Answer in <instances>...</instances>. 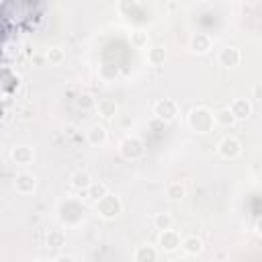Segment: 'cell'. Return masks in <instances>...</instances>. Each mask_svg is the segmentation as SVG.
Masks as SVG:
<instances>
[{"instance_id": "cell-11", "label": "cell", "mask_w": 262, "mask_h": 262, "mask_svg": "<svg viewBox=\"0 0 262 262\" xmlns=\"http://www.w3.org/2000/svg\"><path fill=\"white\" fill-rule=\"evenodd\" d=\"M10 158L16 166H31L35 160V149L31 145H14L10 149Z\"/></svg>"}, {"instance_id": "cell-2", "label": "cell", "mask_w": 262, "mask_h": 262, "mask_svg": "<svg viewBox=\"0 0 262 262\" xmlns=\"http://www.w3.org/2000/svg\"><path fill=\"white\" fill-rule=\"evenodd\" d=\"M84 213H86V207L76 199H66L59 205V219L66 225H78L84 219Z\"/></svg>"}, {"instance_id": "cell-20", "label": "cell", "mask_w": 262, "mask_h": 262, "mask_svg": "<svg viewBox=\"0 0 262 262\" xmlns=\"http://www.w3.org/2000/svg\"><path fill=\"white\" fill-rule=\"evenodd\" d=\"M108 192H111V190H108V186H106L104 182H100V180H98V182L94 180V182H92V186L86 190V194H88V196H90L94 203H98L100 199H104Z\"/></svg>"}, {"instance_id": "cell-28", "label": "cell", "mask_w": 262, "mask_h": 262, "mask_svg": "<svg viewBox=\"0 0 262 262\" xmlns=\"http://www.w3.org/2000/svg\"><path fill=\"white\" fill-rule=\"evenodd\" d=\"M252 98L258 100V102H262V82H256L252 86Z\"/></svg>"}, {"instance_id": "cell-21", "label": "cell", "mask_w": 262, "mask_h": 262, "mask_svg": "<svg viewBox=\"0 0 262 262\" xmlns=\"http://www.w3.org/2000/svg\"><path fill=\"white\" fill-rule=\"evenodd\" d=\"M151 223H154L156 229L166 231V229H172V225H174V217H172L170 213H156L154 219H151Z\"/></svg>"}, {"instance_id": "cell-25", "label": "cell", "mask_w": 262, "mask_h": 262, "mask_svg": "<svg viewBox=\"0 0 262 262\" xmlns=\"http://www.w3.org/2000/svg\"><path fill=\"white\" fill-rule=\"evenodd\" d=\"M147 41H149V37H147V33L143 29H137V31L131 33V45L133 47L143 49V47H147Z\"/></svg>"}, {"instance_id": "cell-4", "label": "cell", "mask_w": 262, "mask_h": 262, "mask_svg": "<svg viewBox=\"0 0 262 262\" xmlns=\"http://www.w3.org/2000/svg\"><path fill=\"white\" fill-rule=\"evenodd\" d=\"M119 154H121L125 160L135 162V160L143 158V154H145V143H143V139L137 137V135H127V137L121 139V143H119Z\"/></svg>"}, {"instance_id": "cell-17", "label": "cell", "mask_w": 262, "mask_h": 262, "mask_svg": "<svg viewBox=\"0 0 262 262\" xmlns=\"http://www.w3.org/2000/svg\"><path fill=\"white\" fill-rule=\"evenodd\" d=\"M96 111H98V115H100L102 119H113V117H117V113H119V104H117L113 98H100V100L96 102Z\"/></svg>"}, {"instance_id": "cell-22", "label": "cell", "mask_w": 262, "mask_h": 262, "mask_svg": "<svg viewBox=\"0 0 262 262\" xmlns=\"http://www.w3.org/2000/svg\"><path fill=\"white\" fill-rule=\"evenodd\" d=\"M45 59H47L51 66H59V63H63V59H66V51H63L59 45H53V47H49V49L45 51Z\"/></svg>"}, {"instance_id": "cell-7", "label": "cell", "mask_w": 262, "mask_h": 262, "mask_svg": "<svg viewBox=\"0 0 262 262\" xmlns=\"http://www.w3.org/2000/svg\"><path fill=\"white\" fill-rule=\"evenodd\" d=\"M12 184H14V190H16L18 194L27 196V194H33V192L37 190V176H35L33 172H27V170L16 172Z\"/></svg>"}, {"instance_id": "cell-29", "label": "cell", "mask_w": 262, "mask_h": 262, "mask_svg": "<svg viewBox=\"0 0 262 262\" xmlns=\"http://www.w3.org/2000/svg\"><path fill=\"white\" fill-rule=\"evenodd\" d=\"M53 262H76V258L70 256V254H59V256H55Z\"/></svg>"}, {"instance_id": "cell-1", "label": "cell", "mask_w": 262, "mask_h": 262, "mask_svg": "<svg viewBox=\"0 0 262 262\" xmlns=\"http://www.w3.org/2000/svg\"><path fill=\"white\" fill-rule=\"evenodd\" d=\"M215 125H217V123H215V113L209 111L207 106H196V108H192L190 115H188V127H190L194 133L205 135V133L213 131Z\"/></svg>"}, {"instance_id": "cell-10", "label": "cell", "mask_w": 262, "mask_h": 262, "mask_svg": "<svg viewBox=\"0 0 262 262\" xmlns=\"http://www.w3.org/2000/svg\"><path fill=\"white\" fill-rule=\"evenodd\" d=\"M86 141H88L92 147H102V145L108 141V131H106V127L100 125V123L90 125L88 131H86Z\"/></svg>"}, {"instance_id": "cell-14", "label": "cell", "mask_w": 262, "mask_h": 262, "mask_svg": "<svg viewBox=\"0 0 262 262\" xmlns=\"http://www.w3.org/2000/svg\"><path fill=\"white\" fill-rule=\"evenodd\" d=\"M229 111L235 117V121H246L252 115V102L248 98H235V100H231Z\"/></svg>"}, {"instance_id": "cell-12", "label": "cell", "mask_w": 262, "mask_h": 262, "mask_svg": "<svg viewBox=\"0 0 262 262\" xmlns=\"http://www.w3.org/2000/svg\"><path fill=\"white\" fill-rule=\"evenodd\" d=\"M188 47H190L194 53L203 55V53H209V49L213 47V39H211V35H207V33H192L190 39H188Z\"/></svg>"}, {"instance_id": "cell-16", "label": "cell", "mask_w": 262, "mask_h": 262, "mask_svg": "<svg viewBox=\"0 0 262 262\" xmlns=\"http://www.w3.org/2000/svg\"><path fill=\"white\" fill-rule=\"evenodd\" d=\"M182 252L186 254V256H199L201 252H203V239L201 237H196V235H186V237H182Z\"/></svg>"}, {"instance_id": "cell-23", "label": "cell", "mask_w": 262, "mask_h": 262, "mask_svg": "<svg viewBox=\"0 0 262 262\" xmlns=\"http://www.w3.org/2000/svg\"><path fill=\"white\" fill-rule=\"evenodd\" d=\"M47 246L59 250L61 246H66V233L61 229H49L47 231Z\"/></svg>"}, {"instance_id": "cell-5", "label": "cell", "mask_w": 262, "mask_h": 262, "mask_svg": "<svg viewBox=\"0 0 262 262\" xmlns=\"http://www.w3.org/2000/svg\"><path fill=\"white\" fill-rule=\"evenodd\" d=\"M154 115L164 123H172L178 117V102L174 98H160L154 102Z\"/></svg>"}, {"instance_id": "cell-18", "label": "cell", "mask_w": 262, "mask_h": 262, "mask_svg": "<svg viewBox=\"0 0 262 262\" xmlns=\"http://www.w3.org/2000/svg\"><path fill=\"white\" fill-rule=\"evenodd\" d=\"M145 57H147V63L154 66V68H160L164 66L166 61V49L162 45H154V47H147L145 51Z\"/></svg>"}, {"instance_id": "cell-6", "label": "cell", "mask_w": 262, "mask_h": 262, "mask_svg": "<svg viewBox=\"0 0 262 262\" xmlns=\"http://www.w3.org/2000/svg\"><path fill=\"white\" fill-rule=\"evenodd\" d=\"M242 141L235 137V135H225L221 137V141L217 143V154L223 158V160H235L242 156Z\"/></svg>"}, {"instance_id": "cell-8", "label": "cell", "mask_w": 262, "mask_h": 262, "mask_svg": "<svg viewBox=\"0 0 262 262\" xmlns=\"http://www.w3.org/2000/svg\"><path fill=\"white\" fill-rule=\"evenodd\" d=\"M180 246H182V239H180V235H178L176 229L160 231V235H158V250H160V252L172 254V252H176Z\"/></svg>"}, {"instance_id": "cell-13", "label": "cell", "mask_w": 262, "mask_h": 262, "mask_svg": "<svg viewBox=\"0 0 262 262\" xmlns=\"http://www.w3.org/2000/svg\"><path fill=\"white\" fill-rule=\"evenodd\" d=\"M160 250L151 244H141L133 252V262H158Z\"/></svg>"}, {"instance_id": "cell-26", "label": "cell", "mask_w": 262, "mask_h": 262, "mask_svg": "<svg viewBox=\"0 0 262 262\" xmlns=\"http://www.w3.org/2000/svg\"><path fill=\"white\" fill-rule=\"evenodd\" d=\"M96 98L92 96V94H88V92H82L78 98H76V104H78V108H82V111H88V108H96Z\"/></svg>"}, {"instance_id": "cell-9", "label": "cell", "mask_w": 262, "mask_h": 262, "mask_svg": "<svg viewBox=\"0 0 262 262\" xmlns=\"http://www.w3.org/2000/svg\"><path fill=\"white\" fill-rule=\"evenodd\" d=\"M242 49L239 47H233V45H227L223 47L219 53H217V61L223 66V68H237L242 63Z\"/></svg>"}, {"instance_id": "cell-15", "label": "cell", "mask_w": 262, "mask_h": 262, "mask_svg": "<svg viewBox=\"0 0 262 262\" xmlns=\"http://www.w3.org/2000/svg\"><path fill=\"white\" fill-rule=\"evenodd\" d=\"M92 182L94 180H92V176L86 170H78V172H74L70 176V186L76 188V190H80V192H86L92 186Z\"/></svg>"}, {"instance_id": "cell-19", "label": "cell", "mask_w": 262, "mask_h": 262, "mask_svg": "<svg viewBox=\"0 0 262 262\" xmlns=\"http://www.w3.org/2000/svg\"><path fill=\"white\" fill-rule=\"evenodd\" d=\"M166 196L170 199V201H182L184 196H186V188H184V184L182 182H178V180H172V182H168L166 184Z\"/></svg>"}, {"instance_id": "cell-30", "label": "cell", "mask_w": 262, "mask_h": 262, "mask_svg": "<svg viewBox=\"0 0 262 262\" xmlns=\"http://www.w3.org/2000/svg\"><path fill=\"white\" fill-rule=\"evenodd\" d=\"M254 229H256V233H258V235L262 237V217H260V219L256 221V225H254Z\"/></svg>"}, {"instance_id": "cell-27", "label": "cell", "mask_w": 262, "mask_h": 262, "mask_svg": "<svg viewBox=\"0 0 262 262\" xmlns=\"http://www.w3.org/2000/svg\"><path fill=\"white\" fill-rule=\"evenodd\" d=\"M117 74H119L117 66H111V63H102L100 70H98V76H100L104 82H113V80L117 78Z\"/></svg>"}, {"instance_id": "cell-24", "label": "cell", "mask_w": 262, "mask_h": 262, "mask_svg": "<svg viewBox=\"0 0 262 262\" xmlns=\"http://www.w3.org/2000/svg\"><path fill=\"white\" fill-rule=\"evenodd\" d=\"M215 123H217V125H223V127H231V125L235 123V117L231 115L229 106H227V108H221V111L215 113Z\"/></svg>"}, {"instance_id": "cell-3", "label": "cell", "mask_w": 262, "mask_h": 262, "mask_svg": "<svg viewBox=\"0 0 262 262\" xmlns=\"http://www.w3.org/2000/svg\"><path fill=\"white\" fill-rule=\"evenodd\" d=\"M94 207H96L98 217L108 219V221L111 219H117L123 213V201L117 194H113V192H108L104 199H100L98 203H94Z\"/></svg>"}]
</instances>
